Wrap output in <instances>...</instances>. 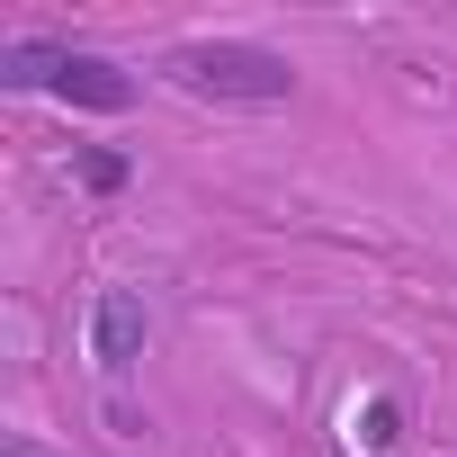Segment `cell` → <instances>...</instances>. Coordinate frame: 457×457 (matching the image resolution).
I'll return each instance as SVG.
<instances>
[{"label": "cell", "instance_id": "obj_2", "mask_svg": "<svg viewBox=\"0 0 457 457\" xmlns=\"http://www.w3.org/2000/svg\"><path fill=\"white\" fill-rule=\"evenodd\" d=\"M0 72H10L19 90H54V99H72V108H99V117L135 108V81H126L108 54H72V46H37V37H19L10 54H0Z\"/></svg>", "mask_w": 457, "mask_h": 457}, {"label": "cell", "instance_id": "obj_3", "mask_svg": "<svg viewBox=\"0 0 457 457\" xmlns=\"http://www.w3.org/2000/svg\"><path fill=\"white\" fill-rule=\"evenodd\" d=\"M144 341H153L144 296L135 287H99V305H90V359H99V377H135Z\"/></svg>", "mask_w": 457, "mask_h": 457}, {"label": "cell", "instance_id": "obj_5", "mask_svg": "<svg viewBox=\"0 0 457 457\" xmlns=\"http://www.w3.org/2000/svg\"><path fill=\"white\" fill-rule=\"evenodd\" d=\"M81 179H90L99 197H108V188H126V153H99V144H90V153H81Z\"/></svg>", "mask_w": 457, "mask_h": 457}, {"label": "cell", "instance_id": "obj_1", "mask_svg": "<svg viewBox=\"0 0 457 457\" xmlns=\"http://www.w3.org/2000/svg\"><path fill=\"white\" fill-rule=\"evenodd\" d=\"M170 81L197 90V99H234V108H278V99L296 90L287 54H270V46H234V37L179 46V54H170Z\"/></svg>", "mask_w": 457, "mask_h": 457}, {"label": "cell", "instance_id": "obj_4", "mask_svg": "<svg viewBox=\"0 0 457 457\" xmlns=\"http://www.w3.org/2000/svg\"><path fill=\"white\" fill-rule=\"evenodd\" d=\"M359 439H368V448H377V457H386V448H395V439H403V403H395V395H377V403H368V412H359Z\"/></svg>", "mask_w": 457, "mask_h": 457}]
</instances>
